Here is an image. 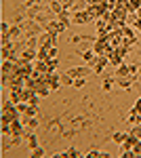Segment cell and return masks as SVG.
Masks as SVG:
<instances>
[{"label": "cell", "instance_id": "1", "mask_svg": "<svg viewBox=\"0 0 141 158\" xmlns=\"http://www.w3.org/2000/svg\"><path fill=\"white\" fill-rule=\"evenodd\" d=\"M89 65L93 68L95 74H103V70L110 65V57H107V55H97L93 61H89Z\"/></svg>", "mask_w": 141, "mask_h": 158}, {"label": "cell", "instance_id": "2", "mask_svg": "<svg viewBox=\"0 0 141 158\" xmlns=\"http://www.w3.org/2000/svg\"><path fill=\"white\" fill-rule=\"evenodd\" d=\"M32 72H34V65H32L30 61H23V59L17 61V74H21V76H30Z\"/></svg>", "mask_w": 141, "mask_h": 158}, {"label": "cell", "instance_id": "3", "mask_svg": "<svg viewBox=\"0 0 141 158\" xmlns=\"http://www.w3.org/2000/svg\"><path fill=\"white\" fill-rule=\"evenodd\" d=\"M93 21V17L89 15V11H76V15H74V19H72V23H91Z\"/></svg>", "mask_w": 141, "mask_h": 158}, {"label": "cell", "instance_id": "4", "mask_svg": "<svg viewBox=\"0 0 141 158\" xmlns=\"http://www.w3.org/2000/svg\"><path fill=\"white\" fill-rule=\"evenodd\" d=\"M61 32H65V25L59 23V21H53L47 25V34H51V36H59Z\"/></svg>", "mask_w": 141, "mask_h": 158}, {"label": "cell", "instance_id": "5", "mask_svg": "<svg viewBox=\"0 0 141 158\" xmlns=\"http://www.w3.org/2000/svg\"><path fill=\"white\" fill-rule=\"evenodd\" d=\"M34 91L38 93V97H47L48 95V85H44V82H36V86H34Z\"/></svg>", "mask_w": 141, "mask_h": 158}, {"label": "cell", "instance_id": "6", "mask_svg": "<svg viewBox=\"0 0 141 158\" xmlns=\"http://www.w3.org/2000/svg\"><path fill=\"white\" fill-rule=\"evenodd\" d=\"M32 65H34V70H36V72H40V74H47V72H48V65H47V61H40V59H36L34 63H32Z\"/></svg>", "mask_w": 141, "mask_h": 158}, {"label": "cell", "instance_id": "7", "mask_svg": "<svg viewBox=\"0 0 141 158\" xmlns=\"http://www.w3.org/2000/svg\"><path fill=\"white\" fill-rule=\"evenodd\" d=\"M21 59H23V61H30V63H34V61H36V51L25 49L23 53H21Z\"/></svg>", "mask_w": 141, "mask_h": 158}, {"label": "cell", "instance_id": "8", "mask_svg": "<svg viewBox=\"0 0 141 158\" xmlns=\"http://www.w3.org/2000/svg\"><path fill=\"white\" fill-rule=\"evenodd\" d=\"M11 55H13V42L2 44V59H11Z\"/></svg>", "mask_w": 141, "mask_h": 158}, {"label": "cell", "instance_id": "9", "mask_svg": "<svg viewBox=\"0 0 141 158\" xmlns=\"http://www.w3.org/2000/svg\"><path fill=\"white\" fill-rule=\"evenodd\" d=\"M112 139H114V143H118V146H122V143L126 141V133H122V131H116V133L112 135Z\"/></svg>", "mask_w": 141, "mask_h": 158}, {"label": "cell", "instance_id": "10", "mask_svg": "<svg viewBox=\"0 0 141 158\" xmlns=\"http://www.w3.org/2000/svg\"><path fill=\"white\" fill-rule=\"evenodd\" d=\"M129 76H131L129 65H124V63H122V65H120V68L116 70V78H129Z\"/></svg>", "mask_w": 141, "mask_h": 158}, {"label": "cell", "instance_id": "11", "mask_svg": "<svg viewBox=\"0 0 141 158\" xmlns=\"http://www.w3.org/2000/svg\"><path fill=\"white\" fill-rule=\"evenodd\" d=\"M114 82H116V78H112V76H106V78H103V82H101V91H110V89H112V85H114Z\"/></svg>", "mask_w": 141, "mask_h": 158}, {"label": "cell", "instance_id": "12", "mask_svg": "<svg viewBox=\"0 0 141 158\" xmlns=\"http://www.w3.org/2000/svg\"><path fill=\"white\" fill-rule=\"evenodd\" d=\"M9 101H11V103H15V106H17L19 101H23V99H21V91H15V89H11V95H9Z\"/></svg>", "mask_w": 141, "mask_h": 158}, {"label": "cell", "instance_id": "13", "mask_svg": "<svg viewBox=\"0 0 141 158\" xmlns=\"http://www.w3.org/2000/svg\"><path fill=\"white\" fill-rule=\"evenodd\" d=\"M36 59H40V61H48V49H47V47H40V49L36 51Z\"/></svg>", "mask_w": 141, "mask_h": 158}, {"label": "cell", "instance_id": "14", "mask_svg": "<svg viewBox=\"0 0 141 158\" xmlns=\"http://www.w3.org/2000/svg\"><path fill=\"white\" fill-rule=\"evenodd\" d=\"M57 156H68V158H78L80 156V152L76 150V148H68L65 152H61V154H57Z\"/></svg>", "mask_w": 141, "mask_h": 158}, {"label": "cell", "instance_id": "15", "mask_svg": "<svg viewBox=\"0 0 141 158\" xmlns=\"http://www.w3.org/2000/svg\"><path fill=\"white\" fill-rule=\"evenodd\" d=\"M57 21H59V23H63L65 27H68V25L72 23V21H70V13H68V11H63L61 15H57Z\"/></svg>", "mask_w": 141, "mask_h": 158}, {"label": "cell", "instance_id": "16", "mask_svg": "<svg viewBox=\"0 0 141 158\" xmlns=\"http://www.w3.org/2000/svg\"><path fill=\"white\" fill-rule=\"evenodd\" d=\"M51 11L55 13V15H61V13L65 11V9H63V6L59 4V0H51Z\"/></svg>", "mask_w": 141, "mask_h": 158}, {"label": "cell", "instance_id": "17", "mask_svg": "<svg viewBox=\"0 0 141 158\" xmlns=\"http://www.w3.org/2000/svg\"><path fill=\"white\" fill-rule=\"evenodd\" d=\"M86 74H89V70H86V68H74V70H72L70 72V76H74V78H78V76H86Z\"/></svg>", "mask_w": 141, "mask_h": 158}, {"label": "cell", "instance_id": "18", "mask_svg": "<svg viewBox=\"0 0 141 158\" xmlns=\"http://www.w3.org/2000/svg\"><path fill=\"white\" fill-rule=\"evenodd\" d=\"M59 80H61V85H70V86H74V76H70V74H63V76H59Z\"/></svg>", "mask_w": 141, "mask_h": 158}, {"label": "cell", "instance_id": "19", "mask_svg": "<svg viewBox=\"0 0 141 158\" xmlns=\"http://www.w3.org/2000/svg\"><path fill=\"white\" fill-rule=\"evenodd\" d=\"M129 9L131 13H137L141 9V0H129Z\"/></svg>", "mask_w": 141, "mask_h": 158}, {"label": "cell", "instance_id": "20", "mask_svg": "<svg viewBox=\"0 0 141 158\" xmlns=\"http://www.w3.org/2000/svg\"><path fill=\"white\" fill-rule=\"evenodd\" d=\"M95 57H97V53H95V51H89V49L82 51V59L84 61H93Z\"/></svg>", "mask_w": 141, "mask_h": 158}, {"label": "cell", "instance_id": "21", "mask_svg": "<svg viewBox=\"0 0 141 158\" xmlns=\"http://www.w3.org/2000/svg\"><path fill=\"white\" fill-rule=\"evenodd\" d=\"M47 65H48V72H57L59 59H48V61H47Z\"/></svg>", "mask_w": 141, "mask_h": 158}, {"label": "cell", "instance_id": "22", "mask_svg": "<svg viewBox=\"0 0 141 158\" xmlns=\"http://www.w3.org/2000/svg\"><path fill=\"white\" fill-rule=\"evenodd\" d=\"M59 4L65 9V11H70V9H74V0H59Z\"/></svg>", "mask_w": 141, "mask_h": 158}, {"label": "cell", "instance_id": "23", "mask_svg": "<svg viewBox=\"0 0 141 158\" xmlns=\"http://www.w3.org/2000/svg\"><path fill=\"white\" fill-rule=\"evenodd\" d=\"M48 59H59L57 47H48Z\"/></svg>", "mask_w": 141, "mask_h": 158}, {"label": "cell", "instance_id": "24", "mask_svg": "<svg viewBox=\"0 0 141 158\" xmlns=\"http://www.w3.org/2000/svg\"><path fill=\"white\" fill-rule=\"evenodd\" d=\"M116 82H118V86H122V89H129V85H131L129 78H116Z\"/></svg>", "mask_w": 141, "mask_h": 158}, {"label": "cell", "instance_id": "25", "mask_svg": "<svg viewBox=\"0 0 141 158\" xmlns=\"http://www.w3.org/2000/svg\"><path fill=\"white\" fill-rule=\"evenodd\" d=\"M84 85H86V82H84V78H82V76H78V78H74V86H76V89H82Z\"/></svg>", "mask_w": 141, "mask_h": 158}, {"label": "cell", "instance_id": "26", "mask_svg": "<svg viewBox=\"0 0 141 158\" xmlns=\"http://www.w3.org/2000/svg\"><path fill=\"white\" fill-rule=\"evenodd\" d=\"M32 156H34V158L44 156V150H42V148H34V150H32Z\"/></svg>", "mask_w": 141, "mask_h": 158}, {"label": "cell", "instance_id": "27", "mask_svg": "<svg viewBox=\"0 0 141 158\" xmlns=\"http://www.w3.org/2000/svg\"><path fill=\"white\" fill-rule=\"evenodd\" d=\"M120 156H122V158H131V156H135V150H120Z\"/></svg>", "mask_w": 141, "mask_h": 158}, {"label": "cell", "instance_id": "28", "mask_svg": "<svg viewBox=\"0 0 141 158\" xmlns=\"http://www.w3.org/2000/svg\"><path fill=\"white\" fill-rule=\"evenodd\" d=\"M27 146L32 148V150H34V148H38V141H36L34 135H30V137H27Z\"/></svg>", "mask_w": 141, "mask_h": 158}, {"label": "cell", "instance_id": "29", "mask_svg": "<svg viewBox=\"0 0 141 158\" xmlns=\"http://www.w3.org/2000/svg\"><path fill=\"white\" fill-rule=\"evenodd\" d=\"M129 72H131V76H137L139 74V65H129Z\"/></svg>", "mask_w": 141, "mask_h": 158}, {"label": "cell", "instance_id": "30", "mask_svg": "<svg viewBox=\"0 0 141 158\" xmlns=\"http://www.w3.org/2000/svg\"><path fill=\"white\" fill-rule=\"evenodd\" d=\"M86 156H89V158H97V156H101V152H97V150H93V152H89Z\"/></svg>", "mask_w": 141, "mask_h": 158}, {"label": "cell", "instance_id": "31", "mask_svg": "<svg viewBox=\"0 0 141 158\" xmlns=\"http://www.w3.org/2000/svg\"><path fill=\"white\" fill-rule=\"evenodd\" d=\"M133 150H135V156H141V141H139L135 148H133Z\"/></svg>", "mask_w": 141, "mask_h": 158}, {"label": "cell", "instance_id": "32", "mask_svg": "<svg viewBox=\"0 0 141 158\" xmlns=\"http://www.w3.org/2000/svg\"><path fill=\"white\" fill-rule=\"evenodd\" d=\"M133 108H135V110H137V112H139V114H141V97L137 99V103H135V106H133Z\"/></svg>", "mask_w": 141, "mask_h": 158}, {"label": "cell", "instance_id": "33", "mask_svg": "<svg viewBox=\"0 0 141 158\" xmlns=\"http://www.w3.org/2000/svg\"><path fill=\"white\" fill-rule=\"evenodd\" d=\"M0 30H2V34H9V25H6V23L0 25Z\"/></svg>", "mask_w": 141, "mask_h": 158}, {"label": "cell", "instance_id": "34", "mask_svg": "<svg viewBox=\"0 0 141 158\" xmlns=\"http://www.w3.org/2000/svg\"><path fill=\"white\" fill-rule=\"evenodd\" d=\"M135 27H137V30H139V32H141V17H139V19H137V21H135Z\"/></svg>", "mask_w": 141, "mask_h": 158}, {"label": "cell", "instance_id": "35", "mask_svg": "<svg viewBox=\"0 0 141 158\" xmlns=\"http://www.w3.org/2000/svg\"><path fill=\"white\" fill-rule=\"evenodd\" d=\"M139 76H141V65H139Z\"/></svg>", "mask_w": 141, "mask_h": 158}]
</instances>
